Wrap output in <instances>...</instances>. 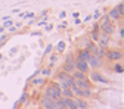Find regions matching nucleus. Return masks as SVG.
Masks as SVG:
<instances>
[{
	"label": "nucleus",
	"instance_id": "nucleus-26",
	"mask_svg": "<svg viewBox=\"0 0 124 109\" xmlns=\"http://www.w3.org/2000/svg\"><path fill=\"white\" fill-rule=\"evenodd\" d=\"M102 16V13H101V10H95V13L92 15V19H95V21H98L99 18Z\"/></svg>",
	"mask_w": 124,
	"mask_h": 109
},
{
	"label": "nucleus",
	"instance_id": "nucleus-16",
	"mask_svg": "<svg viewBox=\"0 0 124 109\" xmlns=\"http://www.w3.org/2000/svg\"><path fill=\"white\" fill-rule=\"evenodd\" d=\"M71 77H72L74 80H84V78H87L86 74H83V72H80V71H74V72H71Z\"/></svg>",
	"mask_w": 124,
	"mask_h": 109
},
{
	"label": "nucleus",
	"instance_id": "nucleus-38",
	"mask_svg": "<svg viewBox=\"0 0 124 109\" xmlns=\"http://www.w3.org/2000/svg\"><path fill=\"white\" fill-rule=\"evenodd\" d=\"M16 52H18V47H13V49L10 50V53H9V55H10V56H13V55H16Z\"/></svg>",
	"mask_w": 124,
	"mask_h": 109
},
{
	"label": "nucleus",
	"instance_id": "nucleus-15",
	"mask_svg": "<svg viewBox=\"0 0 124 109\" xmlns=\"http://www.w3.org/2000/svg\"><path fill=\"white\" fill-rule=\"evenodd\" d=\"M61 97H65V99H72V97H74V94H72L71 88H64V90H61Z\"/></svg>",
	"mask_w": 124,
	"mask_h": 109
},
{
	"label": "nucleus",
	"instance_id": "nucleus-23",
	"mask_svg": "<svg viewBox=\"0 0 124 109\" xmlns=\"http://www.w3.org/2000/svg\"><path fill=\"white\" fill-rule=\"evenodd\" d=\"M58 84H59V87H61L62 90H64V88H70V84L67 83V80H62V81H59Z\"/></svg>",
	"mask_w": 124,
	"mask_h": 109
},
{
	"label": "nucleus",
	"instance_id": "nucleus-21",
	"mask_svg": "<svg viewBox=\"0 0 124 109\" xmlns=\"http://www.w3.org/2000/svg\"><path fill=\"white\" fill-rule=\"evenodd\" d=\"M115 9L118 10V13L121 15V16H124V3H123V2H120V3L115 6Z\"/></svg>",
	"mask_w": 124,
	"mask_h": 109
},
{
	"label": "nucleus",
	"instance_id": "nucleus-43",
	"mask_svg": "<svg viewBox=\"0 0 124 109\" xmlns=\"http://www.w3.org/2000/svg\"><path fill=\"white\" fill-rule=\"evenodd\" d=\"M72 16H74V19H75V18H78V16H80V13H78V12H74V13H72Z\"/></svg>",
	"mask_w": 124,
	"mask_h": 109
},
{
	"label": "nucleus",
	"instance_id": "nucleus-24",
	"mask_svg": "<svg viewBox=\"0 0 124 109\" xmlns=\"http://www.w3.org/2000/svg\"><path fill=\"white\" fill-rule=\"evenodd\" d=\"M92 96V88H84L83 90V99L84 97H90Z\"/></svg>",
	"mask_w": 124,
	"mask_h": 109
},
{
	"label": "nucleus",
	"instance_id": "nucleus-47",
	"mask_svg": "<svg viewBox=\"0 0 124 109\" xmlns=\"http://www.w3.org/2000/svg\"><path fill=\"white\" fill-rule=\"evenodd\" d=\"M90 19H92V15H89V16H86V18H84V21H86V22H87V21H90Z\"/></svg>",
	"mask_w": 124,
	"mask_h": 109
},
{
	"label": "nucleus",
	"instance_id": "nucleus-35",
	"mask_svg": "<svg viewBox=\"0 0 124 109\" xmlns=\"http://www.w3.org/2000/svg\"><path fill=\"white\" fill-rule=\"evenodd\" d=\"M37 25H39V27H43V25H47V19H46V18H44L43 21H40V22H37Z\"/></svg>",
	"mask_w": 124,
	"mask_h": 109
},
{
	"label": "nucleus",
	"instance_id": "nucleus-19",
	"mask_svg": "<svg viewBox=\"0 0 124 109\" xmlns=\"http://www.w3.org/2000/svg\"><path fill=\"white\" fill-rule=\"evenodd\" d=\"M71 91H72V94H74V97H83V90H81V88H78V87H77V86L71 87Z\"/></svg>",
	"mask_w": 124,
	"mask_h": 109
},
{
	"label": "nucleus",
	"instance_id": "nucleus-9",
	"mask_svg": "<svg viewBox=\"0 0 124 109\" xmlns=\"http://www.w3.org/2000/svg\"><path fill=\"white\" fill-rule=\"evenodd\" d=\"M98 43H99V47H103V49H108V44H109V37L99 33V38H98Z\"/></svg>",
	"mask_w": 124,
	"mask_h": 109
},
{
	"label": "nucleus",
	"instance_id": "nucleus-46",
	"mask_svg": "<svg viewBox=\"0 0 124 109\" xmlns=\"http://www.w3.org/2000/svg\"><path fill=\"white\" fill-rule=\"evenodd\" d=\"M10 19V16H9V15H6V16H3V21H9Z\"/></svg>",
	"mask_w": 124,
	"mask_h": 109
},
{
	"label": "nucleus",
	"instance_id": "nucleus-8",
	"mask_svg": "<svg viewBox=\"0 0 124 109\" xmlns=\"http://www.w3.org/2000/svg\"><path fill=\"white\" fill-rule=\"evenodd\" d=\"M99 31H101L102 34H105V36L109 37V36L114 33V31H115V24H108V25H105V27H101Z\"/></svg>",
	"mask_w": 124,
	"mask_h": 109
},
{
	"label": "nucleus",
	"instance_id": "nucleus-11",
	"mask_svg": "<svg viewBox=\"0 0 124 109\" xmlns=\"http://www.w3.org/2000/svg\"><path fill=\"white\" fill-rule=\"evenodd\" d=\"M74 102H75L77 109H89V103L83 97H74Z\"/></svg>",
	"mask_w": 124,
	"mask_h": 109
},
{
	"label": "nucleus",
	"instance_id": "nucleus-13",
	"mask_svg": "<svg viewBox=\"0 0 124 109\" xmlns=\"http://www.w3.org/2000/svg\"><path fill=\"white\" fill-rule=\"evenodd\" d=\"M77 58H80L83 60H87L90 58V52L87 49H81V50H78V53H77Z\"/></svg>",
	"mask_w": 124,
	"mask_h": 109
},
{
	"label": "nucleus",
	"instance_id": "nucleus-34",
	"mask_svg": "<svg viewBox=\"0 0 124 109\" xmlns=\"http://www.w3.org/2000/svg\"><path fill=\"white\" fill-rule=\"evenodd\" d=\"M12 25H13V24H12V21H10V19H9V21H5V24H3V27H5V28H9V27H12Z\"/></svg>",
	"mask_w": 124,
	"mask_h": 109
},
{
	"label": "nucleus",
	"instance_id": "nucleus-2",
	"mask_svg": "<svg viewBox=\"0 0 124 109\" xmlns=\"http://www.w3.org/2000/svg\"><path fill=\"white\" fill-rule=\"evenodd\" d=\"M62 71H65L68 74L75 71V56H74V53H68V56L65 59V64L62 66Z\"/></svg>",
	"mask_w": 124,
	"mask_h": 109
},
{
	"label": "nucleus",
	"instance_id": "nucleus-29",
	"mask_svg": "<svg viewBox=\"0 0 124 109\" xmlns=\"http://www.w3.org/2000/svg\"><path fill=\"white\" fill-rule=\"evenodd\" d=\"M27 97H28V93L24 91V93H22V96H21V99H19L18 102H19V103H25V102H27Z\"/></svg>",
	"mask_w": 124,
	"mask_h": 109
},
{
	"label": "nucleus",
	"instance_id": "nucleus-44",
	"mask_svg": "<svg viewBox=\"0 0 124 109\" xmlns=\"http://www.w3.org/2000/svg\"><path fill=\"white\" fill-rule=\"evenodd\" d=\"M5 29H6V28H5L3 25H2V27H0V34H3V33H5Z\"/></svg>",
	"mask_w": 124,
	"mask_h": 109
},
{
	"label": "nucleus",
	"instance_id": "nucleus-28",
	"mask_svg": "<svg viewBox=\"0 0 124 109\" xmlns=\"http://www.w3.org/2000/svg\"><path fill=\"white\" fill-rule=\"evenodd\" d=\"M40 74L43 77H47V75H50V69L49 68H43V69H40Z\"/></svg>",
	"mask_w": 124,
	"mask_h": 109
},
{
	"label": "nucleus",
	"instance_id": "nucleus-18",
	"mask_svg": "<svg viewBox=\"0 0 124 109\" xmlns=\"http://www.w3.org/2000/svg\"><path fill=\"white\" fill-rule=\"evenodd\" d=\"M65 49H67V43L65 41H58V44H56V52L58 53H62V52H65Z\"/></svg>",
	"mask_w": 124,
	"mask_h": 109
},
{
	"label": "nucleus",
	"instance_id": "nucleus-10",
	"mask_svg": "<svg viewBox=\"0 0 124 109\" xmlns=\"http://www.w3.org/2000/svg\"><path fill=\"white\" fill-rule=\"evenodd\" d=\"M75 86L78 87V88H81V90H84V88H92V84H90L89 78H84V80H75Z\"/></svg>",
	"mask_w": 124,
	"mask_h": 109
},
{
	"label": "nucleus",
	"instance_id": "nucleus-48",
	"mask_svg": "<svg viewBox=\"0 0 124 109\" xmlns=\"http://www.w3.org/2000/svg\"><path fill=\"white\" fill-rule=\"evenodd\" d=\"M2 58H3V56H2V53H0V59H2Z\"/></svg>",
	"mask_w": 124,
	"mask_h": 109
},
{
	"label": "nucleus",
	"instance_id": "nucleus-40",
	"mask_svg": "<svg viewBox=\"0 0 124 109\" xmlns=\"http://www.w3.org/2000/svg\"><path fill=\"white\" fill-rule=\"evenodd\" d=\"M9 31H10V33H16V27H15V25L9 27Z\"/></svg>",
	"mask_w": 124,
	"mask_h": 109
},
{
	"label": "nucleus",
	"instance_id": "nucleus-17",
	"mask_svg": "<svg viewBox=\"0 0 124 109\" xmlns=\"http://www.w3.org/2000/svg\"><path fill=\"white\" fill-rule=\"evenodd\" d=\"M99 19H101L99 28H101V27H105V25H108V24H111V19H109V16H108V13H106V15H102Z\"/></svg>",
	"mask_w": 124,
	"mask_h": 109
},
{
	"label": "nucleus",
	"instance_id": "nucleus-49",
	"mask_svg": "<svg viewBox=\"0 0 124 109\" xmlns=\"http://www.w3.org/2000/svg\"><path fill=\"white\" fill-rule=\"evenodd\" d=\"M65 109H67V108H65Z\"/></svg>",
	"mask_w": 124,
	"mask_h": 109
},
{
	"label": "nucleus",
	"instance_id": "nucleus-32",
	"mask_svg": "<svg viewBox=\"0 0 124 109\" xmlns=\"http://www.w3.org/2000/svg\"><path fill=\"white\" fill-rule=\"evenodd\" d=\"M98 38H99V33L92 31V41H98Z\"/></svg>",
	"mask_w": 124,
	"mask_h": 109
},
{
	"label": "nucleus",
	"instance_id": "nucleus-14",
	"mask_svg": "<svg viewBox=\"0 0 124 109\" xmlns=\"http://www.w3.org/2000/svg\"><path fill=\"white\" fill-rule=\"evenodd\" d=\"M64 105H65L67 109H77L75 102H74V97H72V99H65V97H64Z\"/></svg>",
	"mask_w": 124,
	"mask_h": 109
},
{
	"label": "nucleus",
	"instance_id": "nucleus-22",
	"mask_svg": "<svg viewBox=\"0 0 124 109\" xmlns=\"http://www.w3.org/2000/svg\"><path fill=\"white\" fill-rule=\"evenodd\" d=\"M114 71H115L117 74H123V72H124V68H123L121 64H115V65H114Z\"/></svg>",
	"mask_w": 124,
	"mask_h": 109
},
{
	"label": "nucleus",
	"instance_id": "nucleus-37",
	"mask_svg": "<svg viewBox=\"0 0 124 109\" xmlns=\"http://www.w3.org/2000/svg\"><path fill=\"white\" fill-rule=\"evenodd\" d=\"M44 29L47 31V33H50V31L53 29V25H44Z\"/></svg>",
	"mask_w": 124,
	"mask_h": 109
},
{
	"label": "nucleus",
	"instance_id": "nucleus-45",
	"mask_svg": "<svg viewBox=\"0 0 124 109\" xmlns=\"http://www.w3.org/2000/svg\"><path fill=\"white\" fill-rule=\"evenodd\" d=\"M18 106H19V102H15V105H13V109H18Z\"/></svg>",
	"mask_w": 124,
	"mask_h": 109
},
{
	"label": "nucleus",
	"instance_id": "nucleus-36",
	"mask_svg": "<svg viewBox=\"0 0 124 109\" xmlns=\"http://www.w3.org/2000/svg\"><path fill=\"white\" fill-rule=\"evenodd\" d=\"M59 18H61V19H65V18H67V12H65V10H62V12L59 13Z\"/></svg>",
	"mask_w": 124,
	"mask_h": 109
},
{
	"label": "nucleus",
	"instance_id": "nucleus-33",
	"mask_svg": "<svg viewBox=\"0 0 124 109\" xmlns=\"http://www.w3.org/2000/svg\"><path fill=\"white\" fill-rule=\"evenodd\" d=\"M92 31H95V33H99V24H98V22H95V24H93V28H92Z\"/></svg>",
	"mask_w": 124,
	"mask_h": 109
},
{
	"label": "nucleus",
	"instance_id": "nucleus-20",
	"mask_svg": "<svg viewBox=\"0 0 124 109\" xmlns=\"http://www.w3.org/2000/svg\"><path fill=\"white\" fill-rule=\"evenodd\" d=\"M70 74L68 72H65V71H59L58 72V80L59 81H62V80H67V77H68Z\"/></svg>",
	"mask_w": 124,
	"mask_h": 109
},
{
	"label": "nucleus",
	"instance_id": "nucleus-4",
	"mask_svg": "<svg viewBox=\"0 0 124 109\" xmlns=\"http://www.w3.org/2000/svg\"><path fill=\"white\" fill-rule=\"evenodd\" d=\"M86 62H87L89 68H92V71H96V69H99V68L103 65V64H102V59L98 58V56H95V55H90V58H89Z\"/></svg>",
	"mask_w": 124,
	"mask_h": 109
},
{
	"label": "nucleus",
	"instance_id": "nucleus-6",
	"mask_svg": "<svg viewBox=\"0 0 124 109\" xmlns=\"http://www.w3.org/2000/svg\"><path fill=\"white\" fill-rule=\"evenodd\" d=\"M89 69H90V68H89V65H87V62L75 56V71H80V72L86 74Z\"/></svg>",
	"mask_w": 124,
	"mask_h": 109
},
{
	"label": "nucleus",
	"instance_id": "nucleus-41",
	"mask_svg": "<svg viewBox=\"0 0 124 109\" xmlns=\"http://www.w3.org/2000/svg\"><path fill=\"white\" fill-rule=\"evenodd\" d=\"M56 60V53H53L52 56H50V62H55Z\"/></svg>",
	"mask_w": 124,
	"mask_h": 109
},
{
	"label": "nucleus",
	"instance_id": "nucleus-39",
	"mask_svg": "<svg viewBox=\"0 0 124 109\" xmlns=\"http://www.w3.org/2000/svg\"><path fill=\"white\" fill-rule=\"evenodd\" d=\"M31 36H36V37H40V36H41V33H40V31H33V33H31Z\"/></svg>",
	"mask_w": 124,
	"mask_h": 109
},
{
	"label": "nucleus",
	"instance_id": "nucleus-30",
	"mask_svg": "<svg viewBox=\"0 0 124 109\" xmlns=\"http://www.w3.org/2000/svg\"><path fill=\"white\" fill-rule=\"evenodd\" d=\"M34 16H36V15H34V12H28V13L25 12V15H24V19H33Z\"/></svg>",
	"mask_w": 124,
	"mask_h": 109
},
{
	"label": "nucleus",
	"instance_id": "nucleus-1",
	"mask_svg": "<svg viewBox=\"0 0 124 109\" xmlns=\"http://www.w3.org/2000/svg\"><path fill=\"white\" fill-rule=\"evenodd\" d=\"M61 90L62 88L59 87V84L56 81H53V83L47 84V87H46V90H44V96H47V97L56 100L58 97H61Z\"/></svg>",
	"mask_w": 124,
	"mask_h": 109
},
{
	"label": "nucleus",
	"instance_id": "nucleus-31",
	"mask_svg": "<svg viewBox=\"0 0 124 109\" xmlns=\"http://www.w3.org/2000/svg\"><path fill=\"white\" fill-rule=\"evenodd\" d=\"M6 38H8V36H6V34H0V47H2V46L5 44Z\"/></svg>",
	"mask_w": 124,
	"mask_h": 109
},
{
	"label": "nucleus",
	"instance_id": "nucleus-12",
	"mask_svg": "<svg viewBox=\"0 0 124 109\" xmlns=\"http://www.w3.org/2000/svg\"><path fill=\"white\" fill-rule=\"evenodd\" d=\"M108 16H109V19H112V21H120V19H123V16H121V15L118 13V10L115 9V7H112L109 12H108Z\"/></svg>",
	"mask_w": 124,
	"mask_h": 109
},
{
	"label": "nucleus",
	"instance_id": "nucleus-7",
	"mask_svg": "<svg viewBox=\"0 0 124 109\" xmlns=\"http://www.w3.org/2000/svg\"><path fill=\"white\" fill-rule=\"evenodd\" d=\"M40 103H41V106L44 109H55V100L50 99V97H47V96H43Z\"/></svg>",
	"mask_w": 124,
	"mask_h": 109
},
{
	"label": "nucleus",
	"instance_id": "nucleus-5",
	"mask_svg": "<svg viewBox=\"0 0 124 109\" xmlns=\"http://www.w3.org/2000/svg\"><path fill=\"white\" fill-rule=\"evenodd\" d=\"M90 80H92V81H96V83H102V84H109V83H111L103 74H101V72H98V71H92V72H90Z\"/></svg>",
	"mask_w": 124,
	"mask_h": 109
},
{
	"label": "nucleus",
	"instance_id": "nucleus-27",
	"mask_svg": "<svg viewBox=\"0 0 124 109\" xmlns=\"http://www.w3.org/2000/svg\"><path fill=\"white\" fill-rule=\"evenodd\" d=\"M52 50H53V44H47V46H46V49H44V56L46 55H50Z\"/></svg>",
	"mask_w": 124,
	"mask_h": 109
},
{
	"label": "nucleus",
	"instance_id": "nucleus-25",
	"mask_svg": "<svg viewBox=\"0 0 124 109\" xmlns=\"http://www.w3.org/2000/svg\"><path fill=\"white\" fill-rule=\"evenodd\" d=\"M44 83H46L44 78H36V80H33V84L34 86H40V84H44Z\"/></svg>",
	"mask_w": 124,
	"mask_h": 109
},
{
	"label": "nucleus",
	"instance_id": "nucleus-3",
	"mask_svg": "<svg viewBox=\"0 0 124 109\" xmlns=\"http://www.w3.org/2000/svg\"><path fill=\"white\" fill-rule=\"evenodd\" d=\"M105 56H106V59H109L111 62H117V60L123 59V52L120 49H106Z\"/></svg>",
	"mask_w": 124,
	"mask_h": 109
},
{
	"label": "nucleus",
	"instance_id": "nucleus-42",
	"mask_svg": "<svg viewBox=\"0 0 124 109\" xmlns=\"http://www.w3.org/2000/svg\"><path fill=\"white\" fill-rule=\"evenodd\" d=\"M74 24H75V25H78V24H81L80 18H75V19H74Z\"/></svg>",
	"mask_w": 124,
	"mask_h": 109
}]
</instances>
